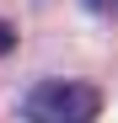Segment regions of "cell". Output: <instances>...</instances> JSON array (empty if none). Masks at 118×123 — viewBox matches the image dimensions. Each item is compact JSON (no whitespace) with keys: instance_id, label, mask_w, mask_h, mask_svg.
Returning a JSON list of instances; mask_svg holds the SVG:
<instances>
[{"instance_id":"cell-1","label":"cell","mask_w":118,"mask_h":123,"mask_svg":"<svg viewBox=\"0 0 118 123\" xmlns=\"http://www.w3.org/2000/svg\"><path fill=\"white\" fill-rule=\"evenodd\" d=\"M27 123H97L102 118V91L91 80H38L22 96Z\"/></svg>"},{"instance_id":"cell-2","label":"cell","mask_w":118,"mask_h":123,"mask_svg":"<svg viewBox=\"0 0 118 123\" xmlns=\"http://www.w3.org/2000/svg\"><path fill=\"white\" fill-rule=\"evenodd\" d=\"M11 48H16V27H11V22H0V54H11Z\"/></svg>"},{"instance_id":"cell-3","label":"cell","mask_w":118,"mask_h":123,"mask_svg":"<svg viewBox=\"0 0 118 123\" xmlns=\"http://www.w3.org/2000/svg\"><path fill=\"white\" fill-rule=\"evenodd\" d=\"M81 6H91V11H102V6H107V0H81Z\"/></svg>"}]
</instances>
